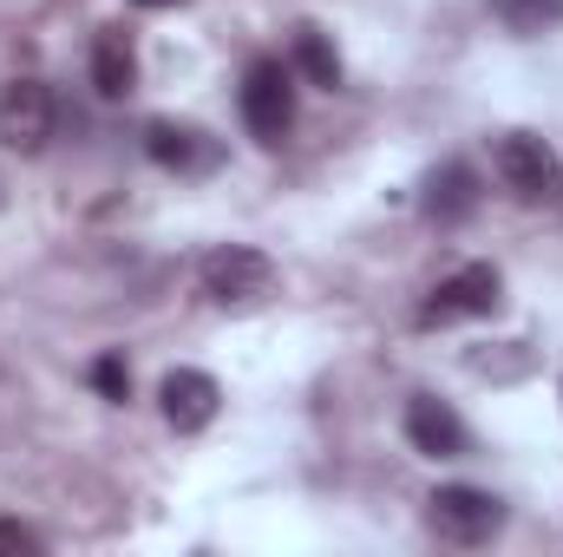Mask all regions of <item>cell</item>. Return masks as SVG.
Listing matches in <instances>:
<instances>
[{"label": "cell", "instance_id": "obj_1", "mask_svg": "<svg viewBox=\"0 0 563 557\" xmlns=\"http://www.w3.org/2000/svg\"><path fill=\"white\" fill-rule=\"evenodd\" d=\"M492 164L518 204H563V157L531 132H505L492 144Z\"/></svg>", "mask_w": 563, "mask_h": 557}, {"label": "cell", "instance_id": "obj_2", "mask_svg": "<svg viewBox=\"0 0 563 557\" xmlns=\"http://www.w3.org/2000/svg\"><path fill=\"white\" fill-rule=\"evenodd\" d=\"M197 276H203V295H210V302L250 308V302H263V295L276 288V263H269L263 250H250V243H217V250L197 263Z\"/></svg>", "mask_w": 563, "mask_h": 557}, {"label": "cell", "instance_id": "obj_3", "mask_svg": "<svg viewBox=\"0 0 563 557\" xmlns=\"http://www.w3.org/2000/svg\"><path fill=\"white\" fill-rule=\"evenodd\" d=\"M426 525L445 538V545H492L505 532V505L478 485H439L426 499Z\"/></svg>", "mask_w": 563, "mask_h": 557}, {"label": "cell", "instance_id": "obj_4", "mask_svg": "<svg viewBox=\"0 0 563 557\" xmlns=\"http://www.w3.org/2000/svg\"><path fill=\"white\" fill-rule=\"evenodd\" d=\"M243 125L263 144H282L295 125V73L282 59H250L243 73Z\"/></svg>", "mask_w": 563, "mask_h": 557}, {"label": "cell", "instance_id": "obj_5", "mask_svg": "<svg viewBox=\"0 0 563 557\" xmlns=\"http://www.w3.org/2000/svg\"><path fill=\"white\" fill-rule=\"evenodd\" d=\"M498 270L492 263H465L439 282L432 295L420 302V328H452V321H472V315H492L498 308Z\"/></svg>", "mask_w": 563, "mask_h": 557}, {"label": "cell", "instance_id": "obj_6", "mask_svg": "<svg viewBox=\"0 0 563 557\" xmlns=\"http://www.w3.org/2000/svg\"><path fill=\"white\" fill-rule=\"evenodd\" d=\"M46 139H53V92L40 79H26V73L7 79L0 86V144L33 157V151H46Z\"/></svg>", "mask_w": 563, "mask_h": 557}, {"label": "cell", "instance_id": "obj_7", "mask_svg": "<svg viewBox=\"0 0 563 557\" xmlns=\"http://www.w3.org/2000/svg\"><path fill=\"white\" fill-rule=\"evenodd\" d=\"M157 401H164V419L177 426V433H203L217 407H223V387L203 374V368H170L164 374V387H157Z\"/></svg>", "mask_w": 563, "mask_h": 557}, {"label": "cell", "instance_id": "obj_8", "mask_svg": "<svg viewBox=\"0 0 563 557\" xmlns=\"http://www.w3.org/2000/svg\"><path fill=\"white\" fill-rule=\"evenodd\" d=\"M407 439H413V452H426V459H459V452L472 446L465 419L452 414L445 401H432V394L407 401Z\"/></svg>", "mask_w": 563, "mask_h": 557}, {"label": "cell", "instance_id": "obj_9", "mask_svg": "<svg viewBox=\"0 0 563 557\" xmlns=\"http://www.w3.org/2000/svg\"><path fill=\"white\" fill-rule=\"evenodd\" d=\"M144 151H151V164H164V171H177V177H197V171L217 164V139H203L197 125H170V119H157V125L144 132Z\"/></svg>", "mask_w": 563, "mask_h": 557}, {"label": "cell", "instance_id": "obj_10", "mask_svg": "<svg viewBox=\"0 0 563 557\" xmlns=\"http://www.w3.org/2000/svg\"><path fill=\"white\" fill-rule=\"evenodd\" d=\"M420 210L432 217V223H465L472 210H478V171L472 164H439L432 177H426V190H420Z\"/></svg>", "mask_w": 563, "mask_h": 557}, {"label": "cell", "instance_id": "obj_11", "mask_svg": "<svg viewBox=\"0 0 563 557\" xmlns=\"http://www.w3.org/2000/svg\"><path fill=\"white\" fill-rule=\"evenodd\" d=\"M92 86H99V99H125L139 86V53H132L125 26H106L92 40Z\"/></svg>", "mask_w": 563, "mask_h": 557}, {"label": "cell", "instance_id": "obj_12", "mask_svg": "<svg viewBox=\"0 0 563 557\" xmlns=\"http://www.w3.org/2000/svg\"><path fill=\"white\" fill-rule=\"evenodd\" d=\"M295 73H301L308 86H321V92H334V86H341V59H334V46H328L314 26H301V33H295Z\"/></svg>", "mask_w": 563, "mask_h": 557}, {"label": "cell", "instance_id": "obj_13", "mask_svg": "<svg viewBox=\"0 0 563 557\" xmlns=\"http://www.w3.org/2000/svg\"><path fill=\"white\" fill-rule=\"evenodd\" d=\"M492 13H498L511 33H551L563 20V0H492Z\"/></svg>", "mask_w": 563, "mask_h": 557}, {"label": "cell", "instance_id": "obj_14", "mask_svg": "<svg viewBox=\"0 0 563 557\" xmlns=\"http://www.w3.org/2000/svg\"><path fill=\"white\" fill-rule=\"evenodd\" d=\"M92 387H99L106 401H125V394H132V368H125L119 354H106V361H92Z\"/></svg>", "mask_w": 563, "mask_h": 557}, {"label": "cell", "instance_id": "obj_15", "mask_svg": "<svg viewBox=\"0 0 563 557\" xmlns=\"http://www.w3.org/2000/svg\"><path fill=\"white\" fill-rule=\"evenodd\" d=\"M0 551H40V532H26V525H0Z\"/></svg>", "mask_w": 563, "mask_h": 557}, {"label": "cell", "instance_id": "obj_16", "mask_svg": "<svg viewBox=\"0 0 563 557\" xmlns=\"http://www.w3.org/2000/svg\"><path fill=\"white\" fill-rule=\"evenodd\" d=\"M139 7H170V0H139Z\"/></svg>", "mask_w": 563, "mask_h": 557}]
</instances>
